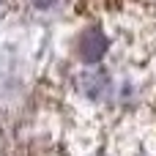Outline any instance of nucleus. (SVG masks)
<instances>
[{
    "label": "nucleus",
    "mask_w": 156,
    "mask_h": 156,
    "mask_svg": "<svg viewBox=\"0 0 156 156\" xmlns=\"http://www.w3.org/2000/svg\"><path fill=\"white\" fill-rule=\"evenodd\" d=\"M77 85H80V90H82L85 96H90V99H104L107 90H110V80H107L104 71H85V74H80Z\"/></svg>",
    "instance_id": "obj_2"
},
{
    "label": "nucleus",
    "mask_w": 156,
    "mask_h": 156,
    "mask_svg": "<svg viewBox=\"0 0 156 156\" xmlns=\"http://www.w3.org/2000/svg\"><path fill=\"white\" fill-rule=\"evenodd\" d=\"M104 52H107V36L99 27H90L80 36V58L85 63H96Z\"/></svg>",
    "instance_id": "obj_1"
},
{
    "label": "nucleus",
    "mask_w": 156,
    "mask_h": 156,
    "mask_svg": "<svg viewBox=\"0 0 156 156\" xmlns=\"http://www.w3.org/2000/svg\"><path fill=\"white\" fill-rule=\"evenodd\" d=\"M52 3H55V0H33V5H36V8H49Z\"/></svg>",
    "instance_id": "obj_4"
},
{
    "label": "nucleus",
    "mask_w": 156,
    "mask_h": 156,
    "mask_svg": "<svg viewBox=\"0 0 156 156\" xmlns=\"http://www.w3.org/2000/svg\"><path fill=\"white\" fill-rule=\"evenodd\" d=\"M118 3L121 0H82L80 5H82V11H101V8H112Z\"/></svg>",
    "instance_id": "obj_3"
}]
</instances>
